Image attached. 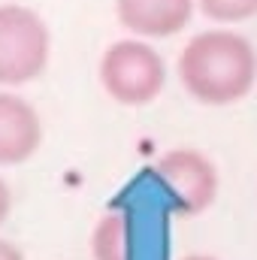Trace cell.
<instances>
[{
	"instance_id": "obj_11",
	"label": "cell",
	"mask_w": 257,
	"mask_h": 260,
	"mask_svg": "<svg viewBox=\"0 0 257 260\" xmlns=\"http://www.w3.org/2000/svg\"><path fill=\"white\" fill-rule=\"evenodd\" d=\"M182 260H218V257H212V254H188V257H182Z\"/></svg>"
},
{
	"instance_id": "obj_7",
	"label": "cell",
	"mask_w": 257,
	"mask_h": 260,
	"mask_svg": "<svg viewBox=\"0 0 257 260\" xmlns=\"http://www.w3.org/2000/svg\"><path fill=\"white\" fill-rule=\"evenodd\" d=\"M130 215L124 209H109L91 233V254L94 260H133L130 248Z\"/></svg>"
},
{
	"instance_id": "obj_9",
	"label": "cell",
	"mask_w": 257,
	"mask_h": 260,
	"mask_svg": "<svg viewBox=\"0 0 257 260\" xmlns=\"http://www.w3.org/2000/svg\"><path fill=\"white\" fill-rule=\"evenodd\" d=\"M9 212H12V188H9V182L0 176V224L9 218Z\"/></svg>"
},
{
	"instance_id": "obj_4",
	"label": "cell",
	"mask_w": 257,
	"mask_h": 260,
	"mask_svg": "<svg viewBox=\"0 0 257 260\" xmlns=\"http://www.w3.org/2000/svg\"><path fill=\"white\" fill-rule=\"evenodd\" d=\"M154 179L179 215H200L218 197V167L197 148H170L154 160Z\"/></svg>"
},
{
	"instance_id": "obj_6",
	"label": "cell",
	"mask_w": 257,
	"mask_h": 260,
	"mask_svg": "<svg viewBox=\"0 0 257 260\" xmlns=\"http://www.w3.org/2000/svg\"><path fill=\"white\" fill-rule=\"evenodd\" d=\"M197 0H115L121 27L136 40H164L188 27Z\"/></svg>"
},
{
	"instance_id": "obj_5",
	"label": "cell",
	"mask_w": 257,
	"mask_h": 260,
	"mask_svg": "<svg viewBox=\"0 0 257 260\" xmlns=\"http://www.w3.org/2000/svg\"><path fill=\"white\" fill-rule=\"evenodd\" d=\"M43 145V118L18 94L0 91V167L30 160Z\"/></svg>"
},
{
	"instance_id": "obj_1",
	"label": "cell",
	"mask_w": 257,
	"mask_h": 260,
	"mask_svg": "<svg viewBox=\"0 0 257 260\" xmlns=\"http://www.w3.org/2000/svg\"><path fill=\"white\" fill-rule=\"evenodd\" d=\"M179 82L203 106H230L257 85V52L236 30H200L179 55Z\"/></svg>"
},
{
	"instance_id": "obj_10",
	"label": "cell",
	"mask_w": 257,
	"mask_h": 260,
	"mask_svg": "<svg viewBox=\"0 0 257 260\" xmlns=\"http://www.w3.org/2000/svg\"><path fill=\"white\" fill-rule=\"evenodd\" d=\"M0 260H24V254H21V248L12 245L9 239H0Z\"/></svg>"
},
{
	"instance_id": "obj_2",
	"label": "cell",
	"mask_w": 257,
	"mask_h": 260,
	"mask_svg": "<svg viewBox=\"0 0 257 260\" xmlns=\"http://www.w3.org/2000/svg\"><path fill=\"white\" fill-rule=\"evenodd\" d=\"M52 55V34L40 12L21 3H0V88H18L43 76Z\"/></svg>"
},
{
	"instance_id": "obj_8",
	"label": "cell",
	"mask_w": 257,
	"mask_h": 260,
	"mask_svg": "<svg viewBox=\"0 0 257 260\" xmlns=\"http://www.w3.org/2000/svg\"><path fill=\"white\" fill-rule=\"evenodd\" d=\"M197 6L218 24H236L257 15V0H197Z\"/></svg>"
},
{
	"instance_id": "obj_3",
	"label": "cell",
	"mask_w": 257,
	"mask_h": 260,
	"mask_svg": "<svg viewBox=\"0 0 257 260\" xmlns=\"http://www.w3.org/2000/svg\"><path fill=\"white\" fill-rule=\"evenodd\" d=\"M100 85L121 106H148L167 85V64L145 40H118L100 58Z\"/></svg>"
}]
</instances>
